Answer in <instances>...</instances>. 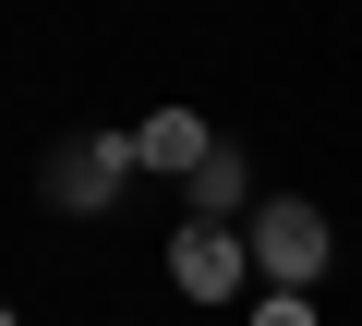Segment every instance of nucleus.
I'll list each match as a JSON object with an SVG mask.
<instances>
[{"label":"nucleus","mask_w":362,"mask_h":326,"mask_svg":"<svg viewBox=\"0 0 362 326\" xmlns=\"http://www.w3.org/2000/svg\"><path fill=\"white\" fill-rule=\"evenodd\" d=\"M242 242H254V266H266L278 290H314V278H326V218H314L302 194L254 206V230H242Z\"/></svg>","instance_id":"obj_1"},{"label":"nucleus","mask_w":362,"mask_h":326,"mask_svg":"<svg viewBox=\"0 0 362 326\" xmlns=\"http://www.w3.org/2000/svg\"><path fill=\"white\" fill-rule=\"evenodd\" d=\"M206 157H218V133H206L194 109H145V121H133V170H157V182H194Z\"/></svg>","instance_id":"obj_4"},{"label":"nucleus","mask_w":362,"mask_h":326,"mask_svg":"<svg viewBox=\"0 0 362 326\" xmlns=\"http://www.w3.org/2000/svg\"><path fill=\"white\" fill-rule=\"evenodd\" d=\"M121 170H133V133H85V145H61L49 170H37V194L73 206V218H97V206L121 194Z\"/></svg>","instance_id":"obj_2"},{"label":"nucleus","mask_w":362,"mask_h":326,"mask_svg":"<svg viewBox=\"0 0 362 326\" xmlns=\"http://www.w3.org/2000/svg\"><path fill=\"white\" fill-rule=\"evenodd\" d=\"M181 194H194V218H206V230H230V218H242V194H254V170H242V145H218L206 170L181 182Z\"/></svg>","instance_id":"obj_5"},{"label":"nucleus","mask_w":362,"mask_h":326,"mask_svg":"<svg viewBox=\"0 0 362 326\" xmlns=\"http://www.w3.org/2000/svg\"><path fill=\"white\" fill-rule=\"evenodd\" d=\"M254 326H314V302H302V290H266V302H254Z\"/></svg>","instance_id":"obj_6"},{"label":"nucleus","mask_w":362,"mask_h":326,"mask_svg":"<svg viewBox=\"0 0 362 326\" xmlns=\"http://www.w3.org/2000/svg\"><path fill=\"white\" fill-rule=\"evenodd\" d=\"M242 278H254V242H242V230H206V218H194V230L169 242V290H181V302H242Z\"/></svg>","instance_id":"obj_3"}]
</instances>
